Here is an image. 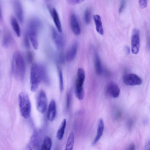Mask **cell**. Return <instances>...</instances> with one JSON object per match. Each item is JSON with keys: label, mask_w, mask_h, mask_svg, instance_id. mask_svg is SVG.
<instances>
[{"label": "cell", "mask_w": 150, "mask_h": 150, "mask_svg": "<svg viewBox=\"0 0 150 150\" xmlns=\"http://www.w3.org/2000/svg\"><path fill=\"white\" fill-rule=\"evenodd\" d=\"M51 12L57 30L61 33L62 31V25L58 12L55 8L51 9Z\"/></svg>", "instance_id": "cell-15"}, {"label": "cell", "mask_w": 150, "mask_h": 150, "mask_svg": "<svg viewBox=\"0 0 150 150\" xmlns=\"http://www.w3.org/2000/svg\"><path fill=\"white\" fill-rule=\"evenodd\" d=\"M78 48L77 43L73 44L69 48L66 56V59L68 62L72 61L76 57Z\"/></svg>", "instance_id": "cell-11"}, {"label": "cell", "mask_w": 150, "mask_h": 150, "mask_svg": "<svg viewBox=\"0 0 150 150\" xmlns=\"http://www.w3.org/2000/svg\"><path fill=\"white\" fill-rule=\"evenodd\" d=\"M27 59L29 63H31L33 59V54L31 52H28L27 54Z\"/></svg>", "instance_id": "cell-29"}, {"label": "cell", "mask_w": 150, "mask_h": 150, "mask_svg": "<svg viewBox=\"0 0 150 150\" xmlns=\"http://www.w3.org/2000/svg\"><path fill=\"white\" fill-rule=\"evenodd\" d=\"M12 70L15 76L21 80H23L25 74L26 67L21 54L16 52L14 55L12 62Z\"/></svg>", "instance_id": "cell-2"}, {"label": "cell", "mask_w": 150, "mask_h": 150, "mask_svg": "<svg viewBox=\"0 0 150 150\" xmlns=\"http://www.w3.org/2000/svg\"><path fill=\"white\" fill-rule=\"evenodd\" d=\"M70 25L74 33L76 35H79L81 32L80 25L76 15L74 13L71 16Z\"/></svg>", "instance_id": "cell-9"}, {"label": "cell", "mask_w": 150, "mask_h": 150, "mask_svg": "<svg viewBox=\"0 0 150 150\" xmlns=\"http://www.w3.org/2000/svg\"><path fill=\"white\" fill-rule=\"evenodd\" d=\"M11 41V35L8 33L6 34L4 36L3 40V45L5 47H8Z\"/></svg>", "instance_id": "cell-23"}, {"label": "cell", "mask_w": 150, "mask_h": 150, "mask_svg": "<svg viewBox=\"0 0 150 150\" xmlns=\"http://www.w3.org/2000/svg\"><path fill=\"white\" fill-rule=\"evenodd\" d=\"M14 7L17 18L21 23H22L23 20V11L22 6L18 1H15Z\"/></svg>", "instance_id": "cell-13"}, {"label": "cell", "mask_w": 150, "mask_h": 150, "mask_svg": "<svg viewBox=\"0 0 150 150\" xmlns=\"http://www.w3.org/2000/svg\"><path fill=\"white\" fill-rule=\"evenodd\" d=\"M145 150H150V140L147 139L145 145Z\"/></svg>", "instance_id": "cell-32"}, {"label": "cell", "mask_w": 150, "mask_h": 150, "mask_svg": "<svg viewBox=\"0 0 150 150\" xmlns=\"http://www.w3.org/2000/svg\"><path fill=\"white\" fill-rule=\"evenodd\" d=\"M123 81L125 84L128 86L139 85L143 83L142 79L136 74L133 73L125 75Z\"/></svg>", "instance_id": "cell-7"}, {"label": "cell", "mask_w": 150, "mask_h": 150, "mask_svg": "<svg viewBox=\"0 0 150 150\" xmlns=\"http://www.w3.org/2000/svg\"><path fill=\"white\" fill-rule=\"evenodd\" d=\"M29 150H32V148H31V147H29Z\"/></svg>", "instance_id": "cell-36"}, {"label": "cell", "mask_w": 150, "mask_h": 150, "mask_svg": "<svg viewBox=\"0 0 150 150\" xmlns=\"http://www.w3.org/2000/svg\"><path fill=\"white\" fill-rule=\"evenodd\" d=\"M52 145L51 139L48 136H46L44 141L41 147V150H51Z\"/></svg>", "instance_id": "cell-20"}, {"label": "cell", "mask_w": 150, "mask_h": 150, "mask_svg": "<svg viewBox=\"0 0 150 150\" xmlns=\"http://www.w3.org/2000/svg\"><path fill=\"white\" fill-rule=\"evenodd\" d=\"M74 140V133L72 132L69 135L65 150H72Z\"/></svg>", "instance_id": "cell-19"}, {"label": "cell", "mask_w": 150, "mask_h": 150, "mask_svg": "<svg viewBox=\"0 0 150 150\" xmlns=\"http://www.w3.org/2000/svg\"><path fill=\"white\" fill-rule=\"evenodd\" d=\"M56 113V103L54 100H52L48 106L47 117L50 121H52L54 119Z\"/></svg>", "instance_id": "cell-12"}, {"label": "cell", "mask_w": 150, "mask_h": 150, "mask_svg": "<svg viewBox=\"0 0 150 150\" xmlns=\"http://www.w3.org/2000/svg\"><path fill=\"white\" fill-rule=\"evenodd\" d=\"M0 21H1V15H0Z\"/></svg>", "instance_id": "cell-37"}, {"label": "cell", "mask_w": 150, "mask_h": 150, "mask_svg": "<svg viewBox=\"0 0 150 150\" xmlns=\"http://www.w3.org/2000/svg\"><path fill=\"white\" fill-rule=\"evenodd\" d=\"M19 103L21 114L24 118H29L31 114V104L28 94L22 92L19 96Z\"/></svg>", "instance_id": "cell-3"}, {"label": "cell", "mask_w": 150, "mask_h": 150, "mask_svg": "<svg viewBox=\"0 0 150 150\" xmlns=\"http://www.w3.org/2000/svg\"><path fill=\"white\" fill-rule=\"evenodd\" d=\"M147 0H140L139 3L141 8L142 9L145 8L147 6Z\"/></svg>", "instance_id": "cell-28"}, {"label": "cell", "mask_w": 150, "mask_h": 150, "mask_svg": "<svg viewBox=\"0 0 150 150\" xmlns=\"http://www.w3.org/2000/svg\"><path fill=\"white\" fill-rule=\"evenodd\" d=\"M67 2L69 4L72 5L77 4L84 2L82 0H68Z\"/></svg>", "instance_id": "cell-30"}, {"label": "cell", "mask_w": 150, "mask_h": 150, "mask_svg": "<svg viewBox=\"0 0 150 150\" xmlns=\"http://www.w3.org/2000/svg\"><path fill=\"white\" fill-rule=\"evenodd\" d=\"M125 49L127 54H129L130 52V48L128 46H126L125 48Z\"/></svg>", "instance_id": "cell-34"}, {"label": "cell", "mask_w": 150, "mask_h": 150, "mask_svg": "<svg viewBox=\"0 0 150 150\" xmlns=\"http://www.w3.org/2000/svg\"><path fill=\"white\" fill-rule=\"evenodd\" d=\"M104 128V123L103 119H100L98 121L97 134L94 140L92 145H95L99 141L102 136Z\"/></svg>", "instance_id": "cell-14"}, {"label": "cell", "mask_w": 150, "mask_h": 150, "mask_svg": "<svg viewBox=\"0 0 150 150\" xmlns=\"http://www.w3.org/2000/svg\"><path fill=\"white\" fill-rule=\"evenodd\" d=\"M24 45L27 48H29L30 47V44L29 38V36L27 34H25L24 38Z\"/></svg>", "instance_id": "cell-26"}, {"label": "cell", "mask_w": 150, "mask_h": 150, "mask_svg": "<svg viewBox=\"0 0 150 150\" xmlns=\"http://www.w3.org/2000/svg\"><path fill=\"white\" fill-rule=\"evenodd\" d=\"M36 134V133H34L31 138V144L33 147H36L38 143L37 137Z\"/></svg>", "instance_id": "cell-25"}, {"label": "cell", "mask_w": 150, "mask_h": 150, "mask_svg": "<svg viewBox=\"0 0 150 150\" xmlns=\"http://www.w3.org/2000/svg\"><path fill=\"white\" fill-rule=\"evenodd\" d=\"M69 95V94L68 95L67 98V106L68 107H69L70 103V96Z\"/></svg>", "instance_id": "cell-35"}, {"label": "cell", "mask_w": 150, "mask_h": 150, "mask_svg": "<svg viewBox=\"0 0 150 150\" xmlns=\"http://www.w3.org/2000/svg\"><path fill=\"white\" fill-rule=\"evenodd\" d=\"M107 92L108 94L114 98L119 97L120 94V89L119 86L115 83H110L107 86Z\"/></svg>", "instance_id": "cell-10"}, {"label": "cell", "mask_w": 150, "mask_h": 150, "mask_svg": "<svg viewBox=\"0 0 150 150\" xmlns=\"http://www.w3.org/2000/svg\"><path fill=\"white\" fill-rule=\"evenodd\" d=\"M94 65L96 74L101 75L102 72V66L101 59L97 54H96L95 56Z\"/></svg>", "instance_id": "cell-18"}, {"label": "cell", "mask_w": 150, "mask_h": 150, "mask_svg": "<svg viewBox=\"0 0 150 150\" xmlns=\"http://www.w3.org/2000/svg\"><path fill=\"white\" fill-rule=\"evenodd\" d=\"M93 18L96 31L100 34L103 35L104 31L100 17L98 15H93Z\"/></svg>", "instance_id": "cell-16"}, {"label": "cell", "mask_w": 150, "mask_h": 150, "mask_svg": "<svg viewBox=\"0 0 150 150\" xmlns=\"http://www.w3.org/2000/svg\"><path fill=\"white\" fill-rule=\"evenodd\" d=\"M131 51L134 54H137L139 52L140 47V32L137 29H133L131 39Z\"/></svg>", "instance_id": "cell-6"}, {"label": "cell", "mask_w": 150, "mask_h": 150, "mask_svg": "<svg viewBox=\"0 0 150 150\" xmlns=\"http://www.w3.org/2000/svg\"><path fill=\"white\" fill-rule=\"evenodd\" d=\"M60 33L54 28H52V34L54 41L57 48L61 50L64 47V41L63 38Z\"/></svg>", "instance_id": "cell-8"}, {"label": "cell", "mask_w": 150, "mask_h": 150, "mask_svg": "<svg viewBox=\"0 0 150 150\" xmlns=\"http://www.w3.org/2000/svg\"><path fill=\"white\" fill-rule=\"evenodd\" d=\"M65 56L63 53H61L59 56V60L62 62H63L65 60Z\"/></svg>", "instance_id": "cell-31"}, {"label": "cell", "mask_w": 150, "mask_h": 150, "mask_svg": "<svg viewBox=\"0 0 150 150\" xmlns=\"http://www.w3.org/2000/svg\"><path fill=\"white\" fill-rule=\"evenodd\" d=\"M11 22L12 28L17 35L19 37L21 34V30L17 20L15 18L12 17L11 19Z\"/></svg>", "instance_id": "cell-21"}, {"label": "cell", "mask_w": 150, "mask_h": 150, "mask_svg": "<svg viewBox=\"0 0 150 150\" xmlns=\"http://www.w3.org/2000/svg\"><path fill=\"white\" fill-rule=\"evenodd\" d=\"M67 121L66 119L62 121L60 126L57 131L56 137L59 140H61L63 139L65 133V130L66 126Z\"/></svg>", "instance_id": "cell-17"}, {"label": "cell", "mask_w": 150, "mask_h": 150, "mask_svg": "<svg viewBox=\"0 0 150 150\" xmlns=\"http://www.w3.org/2000/svg\"><path fill=\"white\" fill-rule=\"evenodd\" d=\"M58 71L59 78L60 88V90L62 91L64 89L63 74H62L61 70L59 68H58Z\"/></svg>", "instance_id": "cell-24"}, {"label": "cell", "mask_w": 150, "mask_h": 150, "mask_svg": "<svg viewBox=\"0 0 150 150\" xmlns=\"http://www.w3.org/2000/svg\"><path fill=\"white\" fill-rule=\"evenodd\" d=\"M84 19L86 24H88L90 23L91 20V11L90 9L88 8L85 10Z\"/></svg>", "instance_id": "cell-22"}, {"label": "cell", "mask_w": 150, "mask_h": 150, "mask_svg": "<svg viewBox=\"0 0 150 150\" xmlns=\"http://www.w3.org/2000/svg\"><path fill=\"white\" fill-rule=\"evenodd\" d=\"M85 73L82 68L78 69L75 94L76 97L80 100L83 99L84 96L83 84L85 79Z\"/></svg>", "instance_id": "cell-4"}, {"label": "cell", "mask_w": 150, "mask_h": 150, "mask_svg": "<svg viewBox=\"0 0 150 150\" xmlns=\"http://www.w3.org/2000/svg\"><path fill=\"white\" fill-rule=\"evenodd\" d=\"M126 1H121V3L119 8V13H121L124 10L126 6Z\"/></svg>", "instance_id": "cell-27"}, {"label": "cell", "mask_w": 150, "mask_h": 150, "mask_svg": "<svg viewBox=\"0 0 150 150\" xmlns=\"http://www.w3.org/2000/svg\"><path fill=\"white\" fill-rule=\"evenodd\" d=\"M48 107L47 99L45 92L41 90L38 94L36 99V108L41 114L44 113Z\"/></svg>", "instance_id": "cell-5"}, {"label": "cell", "mask_w": 150, "mask_h": 150, "mask_svg": "<svg viewBox=\"0 0 150 150\" xmlns=\"http://www.w3.org/2000/svg\"><path fill=\"white\" fill-rule=\"evenodd\" d=\"M127 150H135V145L133 143L131 144L129 146Z\"/></svg>", "instance_id": "cell-33"}, {"label": "cell", "mask_w": 150, "mask_h": 150, "mask_svg": "<svg viewBox=\"0 0 150 150\" xmlns=\"http://www.w3.org/2000/svg\"><path fill=\"white\" fill-rule=\"evenodd\" d=\"M45 70L42 66L36 64L32 65L30 71L31 90L35 92L38 89L42 80L44 77Z\"/></svg>", "instance_id": "cell-1"}]
</instances>
